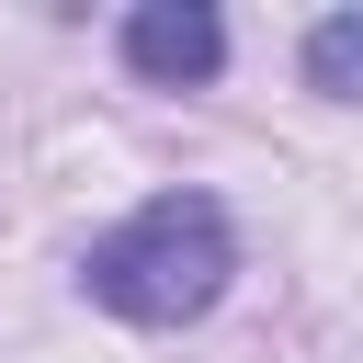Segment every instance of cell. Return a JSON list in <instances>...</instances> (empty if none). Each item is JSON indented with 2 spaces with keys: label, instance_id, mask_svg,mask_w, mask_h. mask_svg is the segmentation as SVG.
<instances>
[{
  "label": "cell",
  "instance_id": "obj_1",
  "mask_svg": "<svg viewBox=\"0 0 363 363\" xmlns=\"http://www.w3.org/2000/svg\"><path fill=\"white\" fill-rule=\"evenodd\" d=\"M91 295L113 306V318H136V329H182V318H204L216 295H227V272H238V238H227V216L204 204V193H159V204H136L113 238H91Z\"/></svg>",
  "mask_w": 363,
  "mask_h": 363
},
{
  "label": "cell",
  "instance_id": "obj_2",
  "mask_svg": "<svg viewBox=\"0 0 363 363\" xmlns=\"http://www.w3.org/2000/svg\"><path fill=\"white\" fill-rule=\"evenodd\" d=\"M125 68L159 79V91H193V79L227 68V23H216L204 0H136V11H125Z\"/></svg>",
  "mask_w": 363,
  "mask_h": 363
},
{
  "label": "cell",
  "instance_id": "obj_3",
  "mask_svg": "<svg viewBox=\"0 0 363 363\" xmlns=\"http://www.w3.org/2000/svg\"><path fill=\"white\" fill-rule=\"evenodd\" d=\"M306 79H318L329 102H352V79H363V11H329V23L306 34Z\"/></svg>",
  "mask_w": 363,
  "mask_h": 363
}]
</instances>
